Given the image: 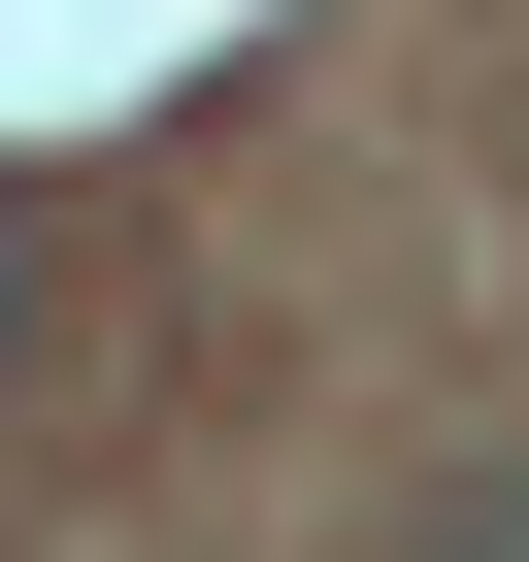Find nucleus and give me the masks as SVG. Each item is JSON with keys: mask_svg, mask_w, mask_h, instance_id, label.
I'll return each instance as SVG.
<instances>
[{"mask_svg": "<svg viewBox=\"0 0 529 562\" xmlns=\"http://www.w3.org/2000/svg\"><path fill=\"white\" fill-rule=\"evenodd\" d=\"M0 299H34V199H0Z\"/></svg>", "mask_w": 529, "mask_h": 562, "instance_id": "1", "label": "nucleus"}]
</instances>
